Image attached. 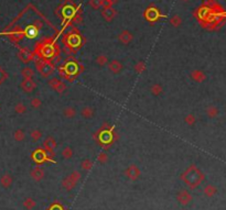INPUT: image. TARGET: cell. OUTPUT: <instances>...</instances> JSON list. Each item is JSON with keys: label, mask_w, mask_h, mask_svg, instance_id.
I'll use <instances>...</instances> for the list:
<instances>
[{"label": "cell", "mask_w": 226, "mask_h": 210, "mask_svg": "<svg viewBox=\"0 0 226 210\" xmlns=\"http://www.w3.org/2000/svg\"><path fill=\"white\" fill-rule=\"evenodd\" d=\"M60 46L55 43V40L52 37H45L41 42L37 43L34 47V55H37L39 60L52 62L59 60L60 57Z\"/></svg>", "instance_id": "1"}, {"label": "cell", "mask_w": 226, "mask_h": 210, "mask_svg": "<svg viewBox=\"0 0 226 210\" xmlns=\"http://www.w3.org/2000/svg\"><path fill=\"white\" fill-rule=\"evenodd\" d=\"M59 74L62 78L66 79V80H70V82H74V78L76 76H79V74L83 72L84 67L83 65L75 60L73 57H68L65 60V63L63 65L59 66Z\"/></svg>", "instance_id": "2"}, {"label": "cell", "mask_w": 226, "mask_h": 210, "mask_svg": "<svg viewBox=\"0 0 226 210\" xmlns=\"http://www.w3.org/2000/svg\"><path fill=\"white\" fill-rule=\"evenodd\" d=\"M96 138H97V142L102 146L107 147L117 140V134L114 131L113 126L105 124V126H103L102 130L97 132Z\"/></svg>", "instance_id": "3"}, {"label": "cell", "mask_w": 226, "mask_h": 210, "mask_svg": "<svg viewBox=\"0 0 226 210\" xmlns=\"http://www.w3.org/2000/svg\"><path fill=\"white\" fill-rule=\"evenodd\" d=\"M63 43L65 44V49L70 50L72 52V54L76 52V50H79V47L83 44V39H82L81 34L76 30L74 29L72 32L67 33L65 37H63Z\"/></svg>", "instance_id": "4"}, {"label": "cell", "mask_w": 226, "mask_h": 210, "mask_svg": "<svg viewBox=\"0 0 226 210\" xmlns=\"http://www.w3.org/2000/svg\"><path fill=\"white\" fill-rule=\"evenodd\" d=\"M35 68L39 72V74L44 78H49V77L54 73L55 69V65L52 62H46V60H38L35 62Z\"/></svg>", "instance_id": "5"}, {"label": "cell", "mask_w": 226, "mask_h": 210, "mask_svg": "<svg viewBox=\"0 0 226 210\" xmlns=\"http://www.w3.org/2000/svg\"><path fill=\"white\" fill-rule=\"evenodd\" d=\"M18 57L22 63L28 64L33 60L34 52L29 50L28 47H20V50H19V52H18Z\"/></svg>", "instance_id": "6"}, {"label": "cell", "mask_w": 226, "mask_h": 210, "mask_svg": "<svg viewBox=\"0 0 226 210\" xmlns=\"http://www.w3.org/2000/svg\"><path fill=\"white\" fill-rule=\"evenodd\" d=\"M47 84H49V86H50L53 90H55V91L59 92V94H63V92L66 90L65 83H64L63 80H61V79L56 78V77H53V78L49 79Z\"/></svg>", "instance_id": "7"}, {"label": "cell", "mask_w": 226, "mask_h": 210, "mask_svg": "<svg viewBox=\"0 0 226 210\" xmlns=\"http://www.w3.org/2000/svg\"><path fill=\"white\" fill-rule=\"evenodd\" d=\"M32 160L35 161L37 163H43V162H46V161H52L49 156V154L46 153V151L42 147H39L32 153Z\"/></svg>", "instance_id": "8"}, {"label": "cell", "mask_w": 226, "mask_h": 210, "mask_svg": "<svg viewBox=\"0 0 226 210\" xmlns=\"http://www.w3.org/2000/svg\"><path fill=\"white\" fill-rule=\"evenodd\" d=\"M61 14L63 17V21H67V23H68L70 21H72V19H73L74 16L76 14L75 7H74L73 5H65L63 8H62Z\"/></svg>", "instance_id": "9"}, {"label": "cell", "mask_w": 226, "mask_h": 210, "mask_svg": "<svg viewBox=\"0 0 226 210\" xmlns=\"http://www.w3.org/2000/svg\"><path fill=\"white\" fill-rule=\"evenodd\" d=\"M145 18H146V20H147V21L153 23V22L158 21L159 19L161 18V13H160V11H159L158 8L150 7V8H148L147 10H146Z\"/></svg>", "instance_id": "10"}, {"label": "cell", "mask_w": 226, "mask_h": 210, "mask_svg": "<svg viewBox=\"0 0 226 210\" xmlns=\"http://www.w3.org/2000/svg\"><path fill=\"white\" fill-rule=\"evenodd\" d=\"M56 147V142L53 138H47L44 142H43V149L46 151L50 158L54 156V149Z\"/></svg>", "instance_id": "11"}, {"label": "cell", "mask_w": 226, "mask_h": 210, "mask_svg": "<svg viewBox=\"0 0 226 210\" xmlns=\"http://www.w3.org/2000/svg\"><path fill=\"white\" fill-rule=\"evenodd\" d=\"M20 86H21L22 90H23L24 92L30 94V92H32L35 88H37V83L34 82L32 78H26L22 80Z\"/></svg>", "instance_id": "12"}, {"label": "cell", "mask_w": 226, "mask_h": 210, "mask_svg": "<svg viewBox=\"0 0 226 210\" xmlns=\"http://www.w3.org/2000/svg\"><path fill=\"white\" fill-rule=\"evenodd\" d=\"M8 37H10V40L11 41H13V42H16V43L19 42V41L22 40V37H24L23 30H22L21 28L17 26V28H14L11 32H9Z\"/></svg>", "instance_id": "13"}, {"label": "cell", "mask_w": 226, "mask_h": 210, "mask_svg": "<svg viewBox=\"0 0 226 210\" xmlns=\"http://www.w3.org/2000/svg\"><path fill=\"white\" fill-rule=\"evenodd\" d=\"M39 31L40 29H38L34 24H31V25L26 26V29L23 30V33H24V37H29V39H34V37H38Z\"/></svg>", "instance_id": "14"}, {"label": "cell", "mask_w": 226, "mask_h": 210, "mask_svg": "<svg viewBox=\"0 0 226 210\" xmlns=\"http://www.w3.org/2000/svg\"><path fill=\"white\" fill-rule=\"evenodd\" d=\"M123 64L117 60H113L111 62H108V69L113 74H119L123 71Z\"/></svg>", "instance_id": "15"}, {"label": "cell", "mask_w": 226, "mask_h": 210, "mask_svg": "<svg viewBox=\"0 0 226 210\" xmlns=\"http://www.w3.org/2000/svg\"><path fill=\"white\" fill-rule=\"evenodd\" d=\"M102 16L104 17L106 21H111L116 16V11L111 7H105L102 11Z\"/></svg>", "instance_id": "16"}, {"label": "cell", "mask_w": 226, "mask_h": 210, "mask_svg": "<svg viewBox=\"0 0 226 210\" xmlns=\"http://www.w3.org/2000/svg\"><path fill=\"white\" fill-rule=\"evenodd\" d=\"M118 39H119V41L123 43V44H128V43L131 42L132 34L129 31H123L120 34H119Z\"/></svg>", "instance_id": "17"}, {"label": "cell", "mask_w": 226, "mask_h": 210, "mask_svg": "<svg viewBox=\"0 0 226 210\" xmlns=\"http://www.w3.org/2000/svg\"><path fill=\"white\" fill-rule=\"evenodd\" d=\"M81 115L83 118L85 119H91L94 116V109L92 107H88V106H85L81 111Z\"/></svg>", "instance_id": "18"}, {"label": "cell", "mask_w": 226, "mask_h": 210, "mask_svg": "<svg viewBox=\"0 0 226 210\" xmlns=\"http://www.w3.org/2000/svg\"><path fill=\"white\" fill-rule=\"evenodd\" d=\"M21 75H22V77H23V79L33 78V76H34L33 68H31V67H29V66H26V67H24V68L21 69Z\"/></svg>", "instance_id": "19"}, {"label": "cell", "mask_w": 226, "mask_h": 210, "mask_svg": "<svg viewBox=\"0 0 226 210\" xmlns=\"http://www.w3.org/2000/svg\"><path fill=\"white\" fill-rule=\"evenodd\" d=\"M63 115L65 118L72 119L76 116V110H75V108L74 107H66L63 110Z\"/></svg>", "instance_id": "20"}, {"label": "cell", "mask_w": 226, "mask_h": 210, "mask_svg": "<svg viewBox=\"0 0 226 210\" xmlns=\"http://www.w3.org/2000/svg\"><path fill=\"white\" fill-rule=\"evenodd\" d=\"M127 174H128V176L130 178L136 179L138 177V175H139V171H138V168L135 165H130L128 167V169H127Z\"/></svg>", "instance_id": "21"}, {"label": "cell", "mask_w": 226, "mask_h": 210, "mask_svg": "<svg viewBox=\"0 0 226 210\" xmlns=\"http://www.w3.org/2000/svg\"><path fill=\"white\" fill-rule=\"evenodd\" d=\"M13 138H14V140H16V141L21 142V141H23V140L26 139V133H24L23 130L19 129V130H16V131H14V133H13Z\"/></svg>", "instance_id": "22"}, {"label": "cell", "mask_w": 226, "mask_h": 210, "mask_svg": "<svg viewBox=\"0 0 226 210\" xmlns=\"http://www.w3.org/2000/svg\"><path fill=\"white\" fill-rule=\"evenodd\" d=\"M30 137H31V139L33 140L34 142L39 141V140L42 138V131H41V130H39V129L32 130V131L30 132Z\"/></svg>", "instance_id": "23"}, {"label": "cell", "mask_w": 226, "mask_h": 210, "mask_svg": "<svg viewBox=\"0 0 226 210\" xmlns=\"http://www.w3.org/2000/svg\"><path fill=\"white\" fill-rule=\"evenodd\" d=\"M162 91H163V88H162L161 85L155 84V85L151 86V94H152L153 96H159Z\"/></svg>", "instance_id": "24"}, {"label": "cell", "mask_w": 226, "mask_h": 210, "mask_svg": "<svg viewBox=\"0 0 226 210\" xmlns=\"http://www.w3.org/2000/svg\"><path fill=\"white\" fill-rule=\"evenodd\" d=\"M96 64H97V65H99V66H105L106 64H108V58H107V56H105V55H98L97 57H96Z\"/></svg>", "instance_id": "25"}, {"label": "cell", "mask_w": 226, "mask_h": 210, "mask_svg": "<svg viewBox=\"0 0 226 210\" xmlns=\"http://www.w3.org/2000/svg\"><path fill=\"white\" fill-rule=\"evenodd\" d=\"M14 111H16L18 115H23L26 111V107L22 103H18L14 106Z\"/></svg>", "instance_id": "26"}, {"label": "cell", "mask_w": 226, "mask_h": 210, "mask_svg": "<svg viewBox=\"0 0 226 210\" xmlns=\"http://www.w3.org/2000/svg\"><path fill=\"white\" fill-rule=\"evenodd\" d=\"M135 71L138 74H141L146 71V63L145 62H138V63L135 65Z\"/></svg>", "instance_id": "27"}, {"label": "cell", "mask_w": 226, "mask_h": 210, "mask_svg": "<svg viewBox=\"0 0 226 210\" xmlns=\"http://www.w3.org/2000/svg\"><path fill=\"white\" fill-rule=\"evenodd\" d=\"M30 105H31V107L34 108V109H39V108L42 106V101H41V99L38 97L32 98L31 101H30Z\"/></svg>", "instance_id": "28"}, {"label": "cell", "mask_w": 226, "mask_h": 210, "mask_svg": "<svg viewBox=\"0 0 226 210\" xmlns=\"http://www.w3.org/2000/svg\"><path fill=\"white\" fill-rule=\"evenodd\" d=\"M191 77H192L194 80H196V82H201V80H203V78H204V75H203L200 71H194V72H192V74H191Z\"/></svg>", "instance_id": "29"}, {"label": "cell", "mask_w": 226, "mask_h": 210, "mask_svg": "<svg viewBox=\"0 0 226 210\" xmlns=\"http://www.w3.org/2000/svg\"><path fill=\"white\" fill-rule=\"evenodd\" d=\"M32 177H33L34 179H37V181H39V179L42 178V176H43V171L42 169H40V168H35L33 172L31 173Z\"/></svg>", "instance_id": "30"}, {"label": "cell", "mask_w": 226, "mask_h": 210, "mask_svg": "<svg viewBox=\"0 0 226 210\" xmlns=\"http://www.w3.org/2000/svg\"><path fill=\"white\" fill-rule=\"evenodd\" d=\"M62 155H63L64 158H71L72 155H73V150L71 147H65L63 151H62Z\"/></svg>", "instance_id": "31"}, {"label": "cell", "mask_w": 226, "mask_h": 210, "mask_svg": "<svg viewBox=\"0 0 226 210\" xmlns=\"http://www.w3.org/2000/svg\"><path fill=\"white\" fill-rule=\"evenodd\" d=\"M170 23L173 26H179L180 23H181V19H180L179 16H173L172 18H171Z\"/></svg>", "instance_id": "32"}, {"label": "cell", "mask_w": 226, "mask_h": 210, "mask_svg": "<svg viewBox=\"0 0 226 210\" xmlns=\"http://www.w3.org/2000/svg\"><path fill=\"white\" fill-rule=\"evenodd\" d=\"M7 78H8V74L6 73V71L2 67H0V85L2 84Z\"/></svg>", "instance_id": "33"}, {"label": "cell", "mask_w": 226, "mask_h": 210, "mask_svg": "<svg viewBox=\"0 0 226 210\" xmlns=\"http://www.w3.org/2000/svg\"><path fill=\"white\" fill-rule=\"evenodd\" d=\"M90 3L94 9H98L103 5V0H91Z\"/></svg>", "instance_id": "34"}, {"label": "cell", "mask_w": 226, "mask_h": 210, "mask_svg": "<svg viewBox=\"0 0 226 210\" xmlns=\"http://www.w3.org/2000/svg\"><path fill=\"white\" fill-rule=\"evenodd\" d=\"M1 183L3 184V186H9V184L11 183V178H10V176L9 175H5L1 178Z\"/></svg>", "instance_id": "35"}, {"label": "cell", "mask_w": 226, "mask_h": 210, "mask_svg": "<svg viewBox=\"0 0 226 210\" xmlns=\"http://www.w3.org/2000/svg\"><path fill=\"white\" fill-rule=\"evenodd\" d=\"M82 167L84 168V169H90L92 167V162L90 160H85L83 161V163H82Z\"/></svg>", "instance_id": "36"}, {"label": "cell", "mask_w": 226, "mask_h": 210, "mask_svg": "<svg viewBox=\"0 0 226 210\" xmlns=\"http://www.w3.org/2000/svg\"><path fill=\"white\" fill-rule=\"evenodd\" d=\"M194 121H195V118L192 116V115H188L187 117H185V122H187L188 124H193L194 123Z\"/></svg>", "instance_id": "37"}, {"label": "cell", "mask_w": 226, "mask_h": 210, "mask_svg": "<svg viewBox=\"0 0 226 210\" xmlns=\"http://www.w3.org/2000/svg\"><path fill=\"white\" fill-rule=\"evenodd\" d=\"M98 161H99L100 163H105V162H107V154L106 153H100L99 155H98Z\"/></svg>", "instance_id": "38"}, {"label": "cell", "mask_w": 226, "mask_h": 210, "mask_svg": "<svg viewBox=\"0 0 226 210\" xmlns=\"http://www.w3.org/2000/svg\"><path fill=\"white\" fill-rule=\"evenodd\" d=\"M184 1H187V0H184Z\"/></svg>", "instance_id": "39"}]
</instances>
